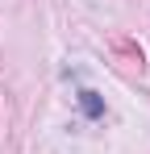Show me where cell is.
Instances as JSON below:
<instances>
[{
  "label": "cell",
  "mask_w": 150,
  "mask_h": 154,
  "mask_svg": "<svg viewBox=\"0 0 150 154\" xmlns=\"http://www.w3.org/2000/svg\"><path fill=\"white\" fill-rule=\"evenodd\" d=\"M108 54L121 71H138V75L146 71V54L138 46V38H129V33H108Z\"/></svg>",
  "instance_id": "obj_1"
},
{
  "label": "cell",
  "mask_w": 150,
  "mask_h": 154,
  "mask_svg": "<svg viewBox=\"0 0 150 154\" xmlns=\"http://www.w3.org/2000/svg\"><path fill=\"white\" fill-rule=\"evenodd\" d=\"M79 108H83V117H104V100H100L96 92H79Z\"/></svg>",
  "instance_id": "obj_2"
}]
</instances>
